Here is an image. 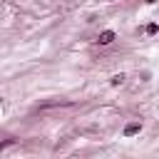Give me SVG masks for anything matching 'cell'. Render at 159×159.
<instances>
[{"label":"cell","mask_w":159,"mask_h":159,"mask_svg":"<svg viewBox=\"0 0 159 159\" xmlns=\"http://www.w3.org/2000/svg\"><path fill=\"white\" fill-rule=\"evenodd\" d=\"M112 40H114V32H112V30H107V32L99 35V45H109Z\"/></svg>","instance_id":"1"},{"label":"cell","mask_w":159,"mask_h":159,"mask_svg":"<svg viewBox=\"0 0 159 159\" xmlns=\"http://www.w3.org/2000/svg\"><path fill=\"white\" fill-rule=\"evenodd\" d=\"M137 132H139V124H129L127 127V134H137Z\"/></svg>","instance_id":"2"}]
</instances>
